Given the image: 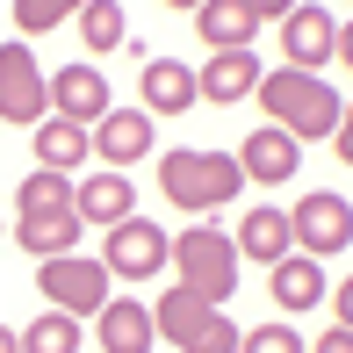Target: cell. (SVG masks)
Masks as SVG:
<instances>
[{
  "mask_svg": "<svg viewBox=\"0 0 353 353\" xmlns=\"http://www.w3.org/2000/svg\"><path fill=\"white\" fill-rule=\"evenodd\" d=\"M260 108H267V123L274 130H288L296 144H317V137H332L339 130V87H332L325 72H296V65H274V72H260Z\"/></svg>",
  "mask_w": 353,
  "mask_h": 353,
  "instance_id": "obj_1",
  "label": "cell"
},
{
  "mask_svg": "<svg viewBox=\"0 0 353 353\" xmlns=\"http://www.w3.org/2000/svg\"><path fill=\"white\" fill-rule=\"evenodd\" d=\"M159 195H166L173 210H188V216H216V210H231V202L245 195L238 152H195V144H181V152H159Z\"/></svg>",
  "mask_w": 353,
  "mask_h": 353,
  "instance_id": "obj_2",
  "label": "cell"
},
{
  "mask_svg": "<svg viewBox=\"0 0 353 353\" xmlns=\"http://www.w3.org/2000/svg\"><path fill=\"white\" fill-rule=\"evenodd\" d=\"M173 267H181V288L188 296H202V303H231L238 296V238L231 231H216V223H188L181 238H173Z\"/></svg>",
  "mask_w": 353,
  "mask_h": 353,
  "instance_id": "obj_3",
  "label": "cell"
},
{
  "mask_svg": "<svg viewBox=\"0 0 353 353\" xmlns=\"http://www.w3.org/2000/svg\"><path fill=\"white\" fill-rule=\"evenodd\" d=\"M152 325H159V339H166L173 353H238V339H245V332L231 325V310H216V303L188 296L181 281L152 303Z\"/></svg>",
  "mask_w": 353,
  "mask_h": 353,
  "instance_id": "obj_4",
  "label": "cell"
},
{
  "mask_svg": "<svg viewBox=\"0 0 353 353\" xmlns=\"http://www.w3.org/2000/svg\"><path fill=\"white\" fill-rule=\"evenodd\" d=\"M37 296H51V310H65V317H94L116 296V274L87 252H58V260H37Z\"/></svg>",
  "mask_w": 353,
  "mask_h": 353,
  "instance_id": "obj_5",
  "label": "cell"
},
{
  "mask_svg": "<svg viewBox=\"0 0 353 353\" xmlns=\"http://www.w3.org/2000/svg\"><path fill=\"white\" fill-rule=\"evenodd\" d=\"M101 267L116 281H152V274H166L173 267V231H159L152 216H123V223H108V238H101Z\"/></svg>",
  "mask_w": 353,
  "mask_h": 353,
  "instance_id": "obj_6",
  "label": "cell"
},
{
  "mask_svg": "<svg viewBox=\"0 0 353 353\" xmlns=\"http://www.w3.org/2000/svg\"><path fill=\"white\" fill-rule=\"evenodd\" d=\"M288 238H296V252H310V260L346 252L353 245V202L332 195V188H310V195L288 210Z\"/></svg>",
  "mask_w": 353,
  "mask_h": 353,
  "instance_id": "obj_7",
  "label": "cell"
},
{
  "mask_svg": "<svg viewBox=\"0 0 353 353\" xmlns=\"http://www.w3.org/2000/svg\"><path fill=\"white\" fill-rule=\"evenodd\" d=\"M51 116V72L37 65L29 43H0V123H37Z\"/></svg>",
  "mask_w": 353,
  "mask_h": 353,
  "instance_id": "obj_8",
  "label": "cell"
},
{
  "mask_svg": "<svg viewBox=\"0 0 353 353\" xmlns=\"http://www.w3.org/2000/svg\"><path fill=\"white\" fill-rule=\"evenodd\" d=\"M332 51H339V14L296 0V8L281 14V58L296 72H317V65H332Z\"/></svg>",
  "mask_w": 353,
  "mask_h": 353,
  "instance_id": "obj_9",
  "label": "cell"
},
{
  "mask_svg": "<svg viewBox=\"0 0 353 353\" xmlns=\"http://www.w3.org/2000/svg\"><path fill=\"white\" fill-rule=\"evenodd\" d=\"M108 108H116V101H108L101 65H58V72H51V116H65V123H79V130H94Z\"/></svg>",
  "mask_w": 353,
  "mask_h": 353,
  "instance_id": "obj_10",
  "label": "cell"
},
{
  "mask_svg": "<svg viewBox=\"0 0 353 353\" xmlns=\"http://www.w3.org/2000/svg\"><path fill=\"white\" fill-rule=\"evenodd\" d=\"M238 173L260 181V188H281V181H296V173H303V144L288 137V130H274V123H260V130L238 144Z\"/></svg>",
  "mask_w": 353,
  "mask_h": 353,
  "instance_id": "obj_11",
  "label": "cell"
},
{
  "mask_svg": "<svg viewBox=\"0 0 353 353\" xmlns=\"http://www.w3.org/2000/svg\"><path fill=\"white\" fill-rule=\"evenodd\" d=\"M159 325H152V303L137 296H108L101 310H94V346L101 353H152Z\"/></svg>",
  "mask_w": 353,
  "mask_h": 353,
  "instance_id": "obj_12",
  "label": "cell"
},
{
  "mask_svg": "<svg viewBox=\"0 0 353 353\" xmlns=\"http://www.w3.org/2000/svg\"><path fill=\"white\" fill-rule=\"evenodd\" d=\"M137 94H144V116H188V108L202 101L195 94V65H181V58H144V72H137Z\"/></svg>",
  "mask_w": 353,
  "mask_h": 353,
  "instance_id": "obj_13",
  "label": "cell"
},
{
  "mask_svg": "<svg viewBox=\"0 0 353 353\" xmlns=\"http://www.w3.org/2000/svg\"><path fill=\"white\" fill-rule=\"evenodd\" d=\"M152 137L159 123L144 116V108H108L101 123H94V152H101V166H137V159H152Z\"/></svg>",
  "mask_w": 353,
  "mask_h": 353,
  "instance_id": "obj_14",
  "label": "cell"
},
{
  "mask_svg": "<svg viewBox=\"0 0 353 353\" xmlns=\"http://www.w3.org/2000/svg\"><path fill=\"white\" fill-rule=\"evenodd\" d=\"M267 296L281 303V317L317 310V303L332 296V288H325V260H310V252H288V260H274V267H267Z\"/></svg>",
  "mask_w": 353,
  "mask_h": 353,
  "instance_id": "obj_15",
  "label": "cell"
},
{
  "mask_svg": "<svg viewBox=\"0 0 353 353\" xmlns=\"http://www.w3.org/2000/svg\"><path fill=\"white\" fill-rule=\"evenodd\" d=\"M72 216L79 223H123V216H137V181H123L116 166H101L94 181H72Z\"/></svg>",
  "mask_w": 353,
  "mask_h": 353,
  "instance_id": "obj_16",
  "label": "cell"
},
{
  "mask_svg": "<svg viewBox=\"0 0 353 353\" xmlns=\"http://www.w3.org/2000/svg\"><path fill=\"white\" fill-rule=\"evenodd\" d=\"M260 51H210V65H195V94L202 101H216V108H231V101H245L252 87H260Z\"/></svg>",
  "mask_w": 353,
  "mask_h": 353,
  "instance_id": "obj_17",
  "label": "cell"
},
{
  "mask_svg": "<svg viewBox=\"0 0 353 353\" xmlns=\"http://www.w3.org/2000/svg\"><path fill=\"white\" fill-rule=\"evenodd\" d=\"M195 37L210 43V51H252L260 14H252L245 0H202V8H195Z\"/></svg>",
  "mask_w": 353,
  "mask_h": 353,
  "instance_id": "obj_18",
  "label": "cell"
},
{
  "mask_svg": "<svg viewBox=\"0 0 353 353\" xmlns=\"http://www.w3.org/2000/svg\"><path fill=\"white\" fill-rule=\"evenodd\" d=\"M238 260H260V267H274L296 252V238H288V210H274V202H260V210H245V223H238Z\"/></svg>",
  "mask_w": 353,
  "mask_h": 353,
  "instance_id": "obj_19",
  "label": "cell"
},
{
  "mask_svg": "<svg viewBox=\"0 0 353 353\" xmlns=\"http://www.w3.org/2000/svg\"><path fill=\"white\" fill-rule=\"evenodd\" d=\"M87 152H94V130H79V123H65V116H43V123H37V166L72 173Z\"/></svg>",
  "mask_w": 353,
  "mask_h": 353,
  "instance_id": "obj_20",
  "label": "cell"
},
{
  "mask_svg": "<svg viewBox=\"0 0 353 353\" xmlns=\"http://www.w3.org/2000/svg\"><path fill=\"white\" fill-rule=\"evenodd\" d=\"M79 231H87V223H79L72 210L65 216H22V223H14V245H22L29 260H58V252L79 245Z\"/></svg>",
  "mask_w": 353,
  "mask_h": 353,
  "instance_id": "obj_21",
  "label": "cell"
},
{
  "mask_svg": "<svg viewBox=\"0 0 353 353\" xmlns=\"http://www.w3.org/2000/svg\"><path fill=\"white\" fill-rule=\"evenodd\" d=\"M72 22H79V43H87V58H108V51H123V43H130V22H123L116 0H87Z\"/></svg>",
  "mask_w": 353,
  "mask_h": 353,
  "instance_id": "obj_22",
  "label": "cell"
},
{
  "mask_svg": "<svg viewBox=\"0 0 353 353\" xmlns=\"http://www.w3.org/2000/svg\"><path fill=\"white\" fill-rule=\"evenodd\" d=\"M65 210H72V173L37 166L22 188H14V216H65Z\"/></svg>",
  "mask_w": 353,
  "mask_h": 353,
  "instance_id": "obj_23",
  "label": "cell"
},
{
  "mask_svg": "<svg viewBox=\"0 0 353 353\" xmlns=\"http://www.w3.org/2000/svg\"><path fill=\"white\" fill-rule=\"evenodd\" d=\"M22 353H79V317L65 310H43L22 325Z\"/></svg>",
  "mask_w": 353,
  "mask_h": 353,
  "instance_id": "obj_24",
  "label": "cell"
},
{
  "mask_svg": "<svg viewBox=\"0 0 353 353\" xmlns=\"http://www.w3.org/2000/svg\"><path fill=\"white\" fill-rule=\"evenodd\" d=\"M79 8H87V0H14V29H22V37H51Z\"/></svg>",
  "mask_w": 353,
  "mask_h": 353,
  "instance_id": "obj_25",
  "label": "cell"
},
{
  "mask_svg": "<svg viewBox=\"0 0 353 353\" xmlns=\"http://www.w3.org/2000/svg\"><path fill=\"white\" fill-rule=\"evenodd\" d=\"M238 353H310V346H303L296 325H252L245 339H238Z\"/></svg>",
  "mask_w": 353,
  "mask_h": 353,
  "instance_id": "obj_26",
  "label": "cell"
},
{
  "mask_svg": "<svg viewBox=\"0 0 353 353\" xmlns=\"http://www.w3.org/2000/svg\"><path fill=\"white\" fill-rule=\"evenodd\" d=\"M332 152H339V166H353V101L339 108V130H332Z\"/></svg>",
  "mask_w": 353,
  "mask_h": 353,
  "instance_id": "obj_27",
  "label": "cell"
},
{
  "mask_svg": "<svg viewBox=\"0 0 353 353\" xmlns=\"http://www.w3.org/2000/svg\"><path fill=\"white\" fill-rule=\"evenodd\" d=\"M310 353H353V332H346V325H332V332H317V339H310Z\"/></svg>",
  "mask_w": 353,
  "mask_h": 353,
  "instance_id": "obj_28",
  "label": "cell"
},
{
  "mask_svg": "<svg viewBox=\"0 0 353 353\" xmlns=\"http://www.w3.org/2000/svg\"><path fill=\"white\" fill-rule=\"evenodd\" d=\"M325 303H332V317H339V325L353 332V274H346L339 288H332V296H325Z\"/></svg>",
  "mask_w": 353,
  "mask_h": 353,
  "instance_id": "obj_29",
  "label": "cell"
},
{
  "mask_svg": "<svg viewBox=\"0 0 353 353\" xmlns=\"http://www.w3.org/2000/svg\"><path fill=\"white\" fill-rule=\"evenodd\" d=\"M245 8H252V14H260V22H281V14H288V8H296V0H245Z\"/></svg>",
  "mask_w": 353,
  "mask_h": 353,
  "instance_id": "obj_30",
  "label": "cell"
},
{
  "mask_svg": "<svg viewBox=\"0 0 353 353\" xmlns=\"http://www.w3.org/2000/svg\"><path fill=\"white\" fill-rule=\"evenodd\" d=\"M332 58H339V65L353 72V22H339V51H332Z\"/></svg>",
  "mask_w": 353,
  "mask_h": 353,
  "instance_id": "obj_31",
  "label": "cell"
},
{
  "mask_svg": "<svg viewBox=\"0 0 353 353\" xmlns=\"http://www.w3.org/2000/svg\"><path fill=\"white\" fill-rule=\"evenodd\" d=\"M0 353H22V332L14 325H0Z\"/></svg>",
  "mask_w": 353,
  "mask_h": 353,
  "instance_id": "obj_32",
  "label": "cell"
},
{
  "mask_svg": "<svg viewBox=\"0 0 353 353\" xmlns=\"http://www.w3.org/2000/svg\"><path fill=\"white\" fill-rule=\"evenodd\" d=\"M166 8H202V0H166Z\"/></svg>",
  "mask_w": 353,
  "mask_h": 353,
  "instance_id": "obj_33",
  "label": "cell"
}]
</instances>
